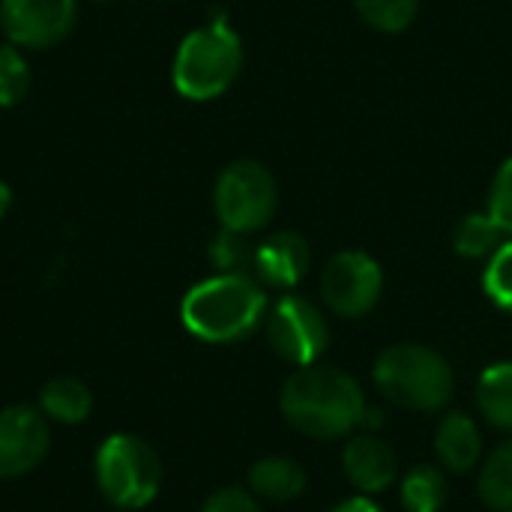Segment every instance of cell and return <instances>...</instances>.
I'll return each instance as SVG.
<instances>
[{"label":"cell","mask_w":512,"mask_h":512,"mask_svg":"<svg viewBox=\"0 0 512 512\" xmlns=\"http://www.w3.org/2000/svg\"><path fill=\"white\" fill-rule=\"evenodd\" d=\"M282 417L288 426L309 438L333 441L345 438L363 423L366 399L360 384L336 366H300L279 396Z\"/></svg>","instance_id":"1"},{"label":"cell","mask_w":512,"mask_h":512,"mask_svg":"<svg viewBox=\"0 0 512 512\" xmlns=\"http://www.w3.org/2000/svg\"><path fill=\"white\" fill-rule=\"evenodd\" d=\"M180 318L183 327L201 342H240L264 324L267 294L249 273H219L198 282L183 297Z\"/></svg>","instance_id":"2"},{"label":"cell","mask_w":512,"mask_h":512,"mask_svg":"<svg viewBox=\"0 0 512 512\" xmlns=\"http://www.w3.org/2000/svg\"><path fill=\"white\" fill-rule=\"evenodd\" d=\"M243 66V45L240 36L231 30L225 18H216L198 30H192L171 66V78L180 96L192 102H207L231 90Z\"/></svg>","instance_id":"3"},{"label":"cell","mask_w":512,"mask_h":512,"mask_svg":"<svg viewBox=\"0 0 512 512\" xmlns=\"http://www.w3.org/2000/svg\"><path fill=\"white\" fill-rule=\"evenodd\" d=\"M375 387L408 411H438L453 399L456 378L450 363L414 342L387 348L375 363Z\"/></svg>","instance_id":"4"},{"label":"cell","mask_w":512,"mask_h":512,"mask_svg":"<svg viewBox=\"0 0 512 512\" xmlns=\"http://www.w3.org/2000/svg\"><path fill=\"white\" fill-rule=\"evenodd\" d=\"M93 471L99 492L117 510L147 507L162 486V465L156 450L129 432H117L102 441Z\"/></svg>","instance_id":"5"},{"label":"cell","mask_w":512,"mask_h":512,"mask_svg":"<svg viewBox=\"0 0 512 512\" xmlns=\"http://www.w3.org/2000/svg\"><path fill=\"white\" fill-rule=\"evenodd\" d=\"M279 204L273 174L252 159L231 162L213 186V207L225 231L255 234L261 231Z\"/></svg>","instance_id":"6"},{"label":"cell","mask_w":512,"mask_h":512,"mask_svg":"<svg viewBox=\"0 0 512 512\" xmlns=\"http://www.w3.org/2000/svg\"><path fill=\"white\" fill-rule=\"evenodd\" d=\"M384 291V273L378 261L366 252H339L324 264L321 273V297L330 312L339 318H363L369 315Z\"/></svg>","instance_id":"7"},{"label":"cell","mask_w":512,"mask_h":512,"mask_svg":"<svg viewBox=\"0 0 512 512\" xmlns=\"http://www.w3.org/2000/svg\"><path fill=\"white\" fill-rule=\"evenodd\" d=\"M267 339L270 348L294 366H312L330 342V327L321 309L303 297H282L267 309Z\"/></svg>","instance_id":"8"},{"label":"cell","mask_w":512,"mask_h":512,"mask_svg":"<svg viewBox=\"0 0 512 512\" xmlns=\"http://www.w3.org/2000/svg\"><path fill=\"white\" fill-rule=\"evenodd\" d=\"M78 0H0V27L18 48H51L75 24Z\"/></svg>","instance_id":"9"},{"label":"cell","mask_w":512,"mask_h":512,"mask_svg":"<svg viewBox=\"0 0 512 512\" xmlns=\"http://www.w3.org/2000/svg\"><path fill=\"white\" fill-rule=\"evenodd\" d=\"M48 417L30 405H9L0 411V480H15L39 468L48 456Z\"/></svg>","instance_id":"10"},{"label":"cell","mask_w":512,"mask_h":512,"mask_svg":"<svg viewBox=\"0 0 512 512\" xmlns=\"http://www.w3.org/2000/svg\"><path fill=\"white\" fill-rule=\"evenodd\" d=\"M312 264L309 243L294 231H279L255 246L252 276L267 288H294Z\"/></svg>","instance_id":"11"},{"label":"cell","mask_w":512,"mask_h":512,"mask_svg":"<svg viewBox=\"0 0 512 512\" xmlns=\"http://www.w3.org/2000/svg\"><path fill=\"white\" fill-rule=\"evenodd\" d=\"M342 468L354 489H360L366 495H378L396 480L399 459H396L393 447L384 444L381 438L360 435V438L348 441V447L342 453Z\"/></svg>","instance_id":"12"},{"label":"cell","mask_w":512,"mask_h":512,"mask_svg":"<svg viewBox=\"0 0 512 512\" xmlns=\"http://www.w3.org/2000/svg\"><path fill=\"white\" fill-rule=\"evenodd\" d=\"M435 453L441 465L453 474L471 471L483 456V435L468 414H450L435 432Z\"/></svg>","instance_id":"13"},{"label":"cell","mask_w":512,"mask_h":512,"mask_svg":"<svg viewBox=\"0 0 512 512\" xmlns=\"http://www.w3.org/2000/svg\"><path fill=\"white\" fill-rule=\"evenodd\" d=\"M249 489L258 498L267 501H294L303 495L306 489V471L294 462V459H282V456H270L252 465L249 471Z\"/></svg>","instance_id":"14"},{"label":"cell","mask_w":512,"mask_h":512,"mask_svg":"<svg viewBox=\"0 0 512 512\" xmlns=\"http://www.w3.org/2000/svg\"><path fill=\"white\" fill-rule=\"evenodd\" d=\"M39 411L54 423L78 426L93 411V393L78 378H54L39 393Z\"/></svg>","instance_id":"15"},{"label":"cell","mask_w":512,"mask_h":512,"mask_svg":"<svg viewBox=\"0 0 512 512\" xmlns=\"http://www.w3.org/2000/svg\"><path fill=\"white\" fill-rule=\"evenodd\" d=\"M477 402L492 426L512 432V363H495L480 375Z\"/></svg>","instance_id":"16"},{"label":"cell","mask_w":512,"mask_h":512,"mask_svg":"<svg viewBox=\"0 0 512 512\" xmlns=\"http://www.w3.org/2000/svg\"><path fill=\"white\" fill-rule=\"evenodd\" d=\"M504 228L489 216V213H471L456 225L453 234V249L462 258L480 261V258H492L507 240H504Z\"/></svg>","instance_id":"17"},{"label":"cell","mask_w":512,"mask_h":512,"mask_svg":"<svg viewBox=\"0 0 512 512\" xmlns=\"http://www.w3.org/2000/svg\"><path fill=\"white\" fill-rule=\"evenodd\" d=\"M480 498L495 512H512V441L486 459L480 471Z\"/></svg>","instance_id":"18"},{"label":"cell","mask_w":512,"mask_h":512,"mask_svg":"<svg viewBox=\"0 0 512 512\" xmlns=\"http://www.w3.org/2000/svg\"><path fill=\"white\" fill-rule=\"evenodd\" d=\"M447 501V480L432 465H417L402 480V507L408 512H438Z\"/></svg>","instance_id":"19"},{"label":"cell","mask_w":512,"mask_h":512,"mask_svg":"<svg viewBox=\"0 0 512 512\" xmlns=\"http://www.w3.org/2000/svg\"><path fill=\"white\" fill-rule=\"evenodd\" d=\"M360 18L381 33H402L414 24L420 0H354Z\"/></svg>","instance_id":"20"},{"label":"cell","mask_w":512,"mask_h":512,"mask_svg":"<svg viewBox=\"0 0 512 512\" xmlns=\"http://www.w3.org/2000/svg\"><path fill=\"white\" fill-rule=\"evenodd\" d=\"M30 87V69L18 45L3 42L0 45V108H9L27 96Z\"/></svg>","instance_id":"21"},{"label":"cell","mask_w":512,"mask_h":512,"mask_svg":"<svg viewBox=\"0 0 512 512\" xmlns=\"http://www.w3.org/2000/svg\"><path fill=\"white\" fill-rule=\"evenodd\" d=\"M210 261L219 273H249L252 276V261L255 249L246 243V234L234 231H219L216 240L210 243Z\"/></svg>","instance_id":"22"},{"label":"cell","mask_w":512,"mask_h":512,"mask_svg":"<svg viewBox=\"0 0 512 512\" xmlns=\"http://www.w3.org/2000/svg\"><path fill=\"white\" fill-rule=\"evenodd\" d=\"M483 291L486 297L512 315V240H507L486 264L483 273Z\"/></svg>","instance_id":"23"},{"label":"cell","mask_w":512,"mask_h":512,"mask_svg":"<svg viewBox=\"0 0 512 512\" xmlns=\"http://www.w3.org/2000/svg\"><path fill=\"white\" fill-rule=\"evenodd\" d=\"M489 216L512 237V156L498 168L489 189Z\"/></svg>","instance_id":"24"},{"label":"cell","mask_w":512,"mask_h":512,"mask_svg":"<svg viewBox=\"0 0 512 512\" xmlns=\"http://www.w3.org/2000/svg\"><path fill=\"white\" fill-rule=\"evenodd\" d=\"M201 512H261V507H258V501H255L252 492H243L237 486H228V489L213 492L204 501Z\"/></svg>","instance_id":"25"},{"label":"cell","mask_w":512,"mask_h":512,"mask_svg":"<svg viewBox=\"0 0 512 512\" xmlns=\"http://www.w3.org/2000/svg\"><path fill=\"white\" fill-rule=\"evenodd\" d=\"M330 512H381L378 504H372L369 498H351V501H345V504H339L336 510Z\"/></svg>","instance_id":"26"},{"label":"cell","mask_w":512,"mask_h":512,"mask_svg":"<svg viewBox=\"0 0 512 512\" xmlns=\"http://www.w3.org/2000/svg\"><path fill=\"white\" fill-rule=\"evenodd\" d=\"M9 204H12V189L0 180V219L6 216V210H9Z\"/></svg>","instance_id":"27"}]
</instances>
